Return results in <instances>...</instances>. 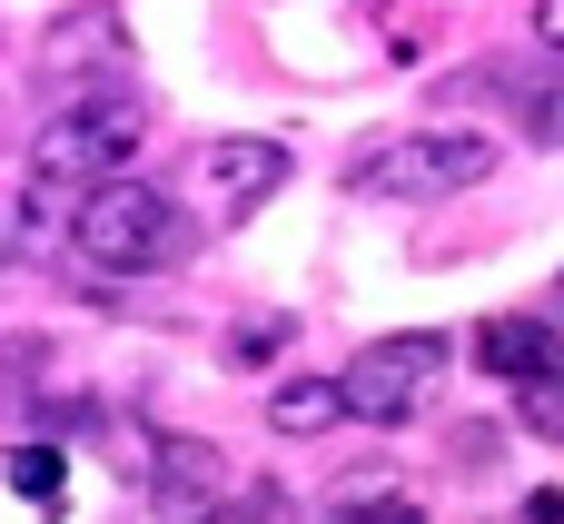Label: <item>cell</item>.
Wrapping results in <instances>:
<instances>
[{"mask_svg": "<svg viewBox=\"0 0 564 524\" xmlns=\"http://www.w3.org/2000/svg\"><path fill=\"white\" fill-rule=\"evenodd\" d=\"M327 524H426V515H416V495H397V485H387V495H377V485H347Z\"/></svg>", "mask_w": 564, "mask_h": 524, "instance_id": "obj_11", "label": "cell"}, {"mask_svg": "<svg viewBox=\"0 0 564 524\" xmlns=\"http://www.w3.org/2000/svg\"><path fill=\"white\" fill-rule=\"evenodd\" d=\"M545 317H555V327H564V277H555V297H545Z\"/></svg>", "mask_w": 564, "mask_h": 524, "instance_id": "obj_15", "label": "cell"}, {"mask_svg": "<svg viewBox=\"0 0 564 524\" xmlns=\"http://www.w3.org/2000/svg\"><path fill=\"white\" fill-rule=\"evenodd\" d=\"M347 416V386H327V376H288L278 396H268V426L278 436H317V426H337Z\"/></svg>", "mask_w": 564, "mask_h": 524, "instance_id": "obj_9", "label": "cell"}, {"mask_svg": "<svg viewBox=\"0 0 564 524\" xmlns=\"http://www.w3.org/2000/svg\"><path fill=\"white\" fill-rule=\"evenodd\" d=\"M69 248H79V268H99V277H149V268H178V258H188V218H178L159 188L109 178V188H79Z\"/></svg>", "mask_w": 564, "mask_h": 524, "instance_id": "obj_2", "label": "cell"}, {"mask_svg": "<svg viewBox=\"0 0 564 524\" xmlns=\"http://www.w3.org/2000/svg\"><path fill=\"white\" fill-rule=\"evenodd\" d=\"M10 485H20V505H40V515H59V505H69V476H59V456H50V446H10Z\"/></svg>", "mask_w": 564, "mask_h": 524, "instance_id": "obj_10", "label": "cell"}, {"mask_svg": "<svg viewBox=\"0 0 564 524\" xmlns=\"http://www.w3.org/2000/svg\"><path fill=\"white\" fill-rule=\"evenodd\" d=\"M119 59H129V20H119V10H69V20L50 30V69H69V79L119 89V79H109Z\"/></svg>", "mask_w": 564, "mask_h": 524, "instance_id": "obj_8", "label": "cell"}, {"mask_svg": "<svg viewBox=\"0 0 564 524\" xmlns=\"http://www.w3.org/2000/svg\"><path fill=\"white\" fill-rule=\"evenodd\" d=\"M476 178H496V139L486 129H397L367 159H347V198H397V208L466 198Z\"/></svg>", "mask_w": 564, "mask_h": 524, "instance_id": "obj_1", "label": "cell"}, {"mask_svg": "<svg viewBox=\"0 0 564 524\" xmlns=\"http://www.w3.org/2000/svg\"><path fill=\"white\" fill-rule=\"evenodd\" d=\"M535 129H545V139H564V89H555V99H535Z\"/></svg>", "mask_w": 564, "mask_h": 524, "instance_id": "obj_14", "label": "cell"}, {"mask_svg": "<svg viewBox=\"0 0 564 524\" xmlns=\"http://www.w3.org/2000/svg\"><path fill=\"white\" fill-rule=\"evenodd\" d=\"M535 40H545V50L564 59V0H535Z\"/></svg>", "mask_w": 564, "mask_h": 524, "instance_id": "obj_13", "label": "cell"}, {"mask_svg": "<svg viewBox=\"0 0 564 524\" xmlns=\"http://www.w3.org/2000/svg\"><path fill=\"white\" fill-rule=\"evenodd\" d=\"M476 357H486V376H506V386L555 376V367H564V327H555V317L506 307V317H486V327H476Z\"/></svg>", "mask_w": 564, "mask_h": 524, "instance_id": "obj_7", "label": "cell"}, {"mask_svg": "<svg viewBox=\"0 0 564 524\" xmlns=\"http://www.w3.org/2000/svg\"><path fill=\"white\" fill-rule=\"evenodd\" d=\"M278 178H288V139H218V149H198V198L218 218H248Z\"/></svg>", "mask_w": 564, "mask_h": 524, "instance_id": "obj_6", "label": "cell"}, {"mask_svg": "<svg viewBox=\"0 0 564 524\" xmlns=\"http://www.w3.org/2000/svg\"><path fill=\"white\" fill-rule=\"evenodd\" d=\"M516 416H525L535 436H555V446H564V367H555V376H525V386H516Z\"/></svg>", "mask_w": 564, "mask_h": 524, "instance_id": "obj_12", "label": "cell"}, {"mask_svg": "<svg viewBox=\"0 0 564 524\" xmlns=\"http://www.w3.org/2000/svg\"><path fill=\"white\" fill-rule=\"evenodd\" d=\"M446 367H456L446 337H377V347H357V367H347L337 386H347V416L406 426V416H426V396L446 386Z\"/></svg>", "mask_w": 564, "mask_h": 524, "instance_id": "obj_4", "label": "cell"}, {"mask_svg": "<svg viewBox=\"0 0 564 524\" xmlns=\"http://www.w3.org/2000/svg\"><path fill=\"white\" fill-rule=\"evenodd\" d=\"M218 505H228V456L198 446V436H169L149 456V515L159 524H218Z\"/></svg>", "mask_w": 564, "mask_h": 524, "instance_id": "obj_5", "label": "cell"}, {"mask_svg": "<svg viewBox=\"0 0 564 524\" xmlns=\"http://www.w3.org/2000/svg\"><path fill=\"white\" fill-rule=\"evenodd\" d=\"M139 139H149V109H139L129 89H79V99H59L50 129H40V178H89V188H109L119 159H139Z\"/></svg>", "mask_w": 564, "mask_h": 524, "instance_id": "obj_3", "label": "cell"}]
</instances>
